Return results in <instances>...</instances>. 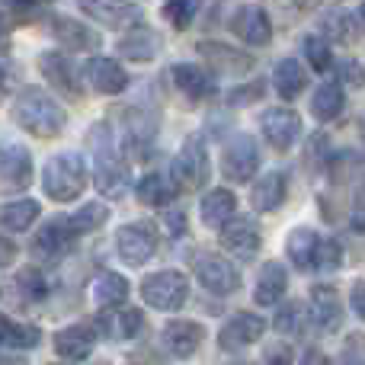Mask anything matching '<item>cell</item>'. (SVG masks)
I'll use <instances>...</instances> for the list:
<instances>
[{
	"mask_svg": "<svg viewBox=\"0 0 365 365\" xmlns=\"http://www.w3.org/2000/svg\"><path fill=\"white\" fill-rule=\"evenodd\" d=\"M13 122L32 138H55L68 125V113L58 106L55 96H48L38 87H26L13 100Z\"/></svg>",
	"mask_w": 365,
	"mask_h": 365,
	"instance_id": "cell-1",
	"label": "cell"
},
{
	"mask_svg": "<svg viewBox=\"0 0 365 365\" xmlns=\"http://www.w3.org/2000/svg\"><path fill=\"white\" fill-rule=\"evenodd\" d=\"M90 151H93V182L103 195L109 199H122L128 192V164L122 160L119 148H115V138L109 132V125H96L90 128L87 135Z\"/></svg>",
	"mask_w": 365,
	"mask_h": 365,
	"instance_id": "cell-2",
	"label": "cell"
},
{
	"mask_svg": "<svg viewBox=\"0 0 365 365\" xmlns=\"http://www.w3.org/2000/svg\"><path fill=\"white\" fill-rule=\"evenodd\" d=\"M87 164L77 151H64L48 158L42 170V189L51 202H74L87 189Z\"/></svg>",
	"mask_w": 365,
	"mask_h": 365,
	"instance_id": "cell-3",
	"label": "cell"
},
{
	"mask_svg": "<svg viewBox=\"0 0 365 365\" xmlns=\"http://www.w3.org/2000/svg\"><path fill=\"white\" fill-rule=\"evenodd\" d=\"M189 298V279L177 269H160L141 282V302L154 311H180Z\"/></svg>",
	"mask_w": 365,
	"mask_h": 365,
	"instance_id": "cell-4",
	"label": "cell"
},
{
	"mask_svg": "<svg viewBox=\"0 0 365 365\" xmlns=\"http://www.w3.org/2000/svg\"><path fill=\"white\" fill-rule=\"evenodd\" d=\"M192 272H195V279H199L202 289H208L212 295H231V292L240 289L237 266H234L227 257H221V253H208V250L195 253Z\"/></svg>",
	"mask_w": 365,
	"mask_h": 365,
	"instance_id": "cell-5",
	"label": "cell"
},
{
	"mask_svg": "<svg viewBox=\"0 0 365 365\" xmlns=\"http://www.w3.org/2000/svg\"><path fill=\"white\" fill-rule=\"evenodd\" d=\"M259 170V148L247 132H237L227 138L225 154H221V173L231 182H247Z\"/></svg>",
	"mask_w": 365,
	"mask_h": 365,
	"instance_id": "cell-6",
	"label": "cell"
},
{
	"mask_svg": "<svg viewBox=\"0 0 365 365\" xmlns=\"http://www.w3.org/2000/svg\"><path fill=\"white\" fill-rule=\"evenodd\" d=\"M154 250H158V231L148 221L122 225L119 234H115V253L128 266H145L154 257Z\"/></svg>",
	"mask_w": 365,
	"mask_h": 365,
	"instance_id": "cell-7",
	"label": "cell"
},
{
	"mask_svg": "<svg viewBox=\"0 0 365 365\" xmlns=\"http://www.w3.org/2000/svg\"><path fill=\"white\" fill-rule=\"evenodd\" d=\"M212 164H208V151L202 138H186L182 148L173 158V182L186 189H202L208 182Z\"/></svg>",
	"mask_w": 365,
	"mask_h": 365,
	"instance_id": "cell-8",
	"label": "cell"
},
{
	"mask_svg": "<svg viewBox=\"0 0 365 365\" xmlns=\"http://www.w3.org/2000/svg\"><path fill=\"white\" fill-rule=\"evenodd\" d=\"M259 132H263V138L269 141L276 151H292L295 141L302 138V119H298V113L289 106L266 109V113L259 115Z\"/></svg>",
	"mask_w": 365,
	"mask_h": 365,
	"instance_id": "cell-9",
	"label": "cell"
},
{
	"mask_svg": "<svg viewBox=\"0 0 365 365\" xmlns=\"http://www.w3.org/2000/svg\"><path fill=\"white\" fill-rule=\"evenodd\" d=\"M32 182V154L23 145H0V195L23 192Z\"/></svg>",
	"mask_w": 365,
	"mask_h": 365,
	"instance_id": "cell-10",
	"label": "cell"
},
{
	"mask_svg": "<svg viewBox=\"0 0 365 365\" xmlns=\"http://www.w3.org/2000/svg\"><path fill=\"white\" fill-rule=\"evenodd\" d=\"M304 311H308L311 327H317L321 334H334L343 321L340 292H336L334 285H314V289H311V304Z\"/></svg>",
	"mask_w": 365,
	"mask_h": 365,
	"instance_id": "cell-11",
	"label": "cell"
},
{
	"mask_svg": "<svg viewBox=\"0 0 365 365\" xmlns=\"http://www.w3.org/2000/svg\"><path fill=\"white\" fill-rule=\"evenodd\" d=\"M266 330V321L259 314H247V311H240V314H234L231 321L221 327L218 334V346L225 349V353H240V349L253 346V343L263 336Z\"/></svg>",
	"mask_w": 365,
	"mask_h": 365,
	"instance_id": "cell-12",
	"label": "cell"
},
{
	"mask_svg": "<svg viewBox=\"0 0 365 365\" xmlns=\"http://www.w3.org/2000/svg\"><path fill=\"white\" fill-rule=\"evenodd\" d=\"M221 247L234 253L237 259H253L259 253V227L250 218H237L234 215L225 227H221Z\"/></svg>",
	"mask_w": 365,
	"mask_h": 365,
	"instance_id": "cell-13",
	"label": "cell"
},
{
	"mask_svg": "<svg viewBox=\"0 0 365 365\" xmlns=\"http://www.w3.org/2000/svg\"><path fill=\"white\" fill-rule=\"evenodd\" d=\"M231 29H234V36L247 45H266L272 38V23L259 4L237 6V13H234V19H231Z\"/></svg>",
	"mask_w": 365,
	"mask_h": 365,
	"instance_id": "cell-14",
	"label": "cell"
},
{
	"mask_svg": "<svg viewBox=\"0 0 365 365\" xmlns=\"http://www.w3.org/2000/svg\"><path fill=\"white\" fill-rule=\"evenodd\" d=\"M170 81L173 87L180 90L186 100L199 103V100H208V96H215V77L212 71L199 68V64H189V61H180L170 68Z\"/></svg>",
	"mask_w": 365,
	"mask_h": 365,
	"instance_id": "cell-15",
	"label": "cell"
},
{
	"mask_svg": "<svg viewBox=\"0 0 365 365\" xmlns=\"http://www.w3.org/2000/svg\"><path fill=\"white\" fill-rule=\"evenodd\" d=\"M83 77H87V83L96 93H106V96H115L128 87L125 68L119 61H113V58H90L83 64Z\"/></svg>",
	"mask_w": 365,
	"mask_h": 365,
	"instance_id": "cell-16",
	"label": "cell"
},
{
	"mask_svg": "<svg viewBox=\"0 0 365 365\" xmlns=\"http://www.w3.org/2000/svg\"><path fill=\"white\" fill-rule=\"evenodd\" d=\"M38 68H42L45 81L58 90V93L77 100L81 96V74L74 71V64L68 61V55H58V51H48V55L38 58Z\"/></svg>",
	"mask_w": 365,
	"mask_h": 365,
	"instance_id": "cell-17",
	"label": "cell"
},
{
	"mask_svg": "<svg viewBox=\"0 0 365 365\" xmlns=\"http://www.w3.org/2000/svg\"><path fill=\"white\" fill-rule=\"evenodd\" d=\"M71 244H74V234L68 231L64 218H51L48 225H42L38 234L32 237V253H36L38 259H61L64 253L71 250Z\"/></svg>",
	"mask_w": 365,
	"mask_h": 365,
	"instance_id": "cell-18",
	"label": "cell"
},
{
	"mask_svg": "<svg viewBox=\"0 0 365 365\" xmlns=\"http://www.w3.org/2000/svg\"><path fill=\"white\" fill-rule=\"evenodd\" d=\"M93 346H96V334L87 327V324H71V327H64L55 334V353L68 362L90 359Z\"/></svg>",
	"mask_w": 365,
	"mask_h": 365,
	"instance_id": "cell-19",
	"label": "cell"
},
{
	"mask_svg": "<svg viewBox=\"0 0 365 365\" xmlns=\"http://www.w3.org/2000/svg\"><path fill=\"white\" fill-rule=\"evenodd\" d=\"M202 343H205V327L195 321H170L164 327V346L177 359H189Z\"/></svg>",
	"mask_w": 365,
	"mask_h": 365,
	"instance_id": "cell-20",
	"label": "cell"
},
{
	"mask_svg": "<svg viewBox=\"0 0 365 365\" xmlns=\"http://www.w3.org/2000/svg\"><path fill=\"white\" fill-rule=\"evenodd\" d=\"M51 32H55L58 45L68 48V51H93V48H100V32H93L87 23H81V19L58 16L55 26H51Z\"/></svg>",
	"mask_w": 365,
	"mask_h": 365,
	"instance_id": "cell-21",
	"label": "cell"
},
{
	"mask_svg": "<svg viewBox=\"0 0 365 365\" xmlns=\"http://www.w3.org/2000/svg\"><path fill=\"white\" fill-rule=\"evenodd\" d=\"M285 289H289V272H285L282 263L269 259V263L259 266L257 289H253L257 304H279V302H282V295H285Z\"/></svg>",
	"mask_w": 365,
	"mask_h": 365,
	"instance_id": "cell-22",
	"label": "cell"
},
{
	"mask_svg": "<svg viewBox=\"0 0 365 365\" xmlns=\"http://www.w3.org/2000/svg\"><path fill=\"white\" fill-rule=\"evenodd\" d=\"M234 212H237V199H234L231 189H212V192L202 199L199 205V218L205 227H215V231H221V227L227 225V221L234 218Z\"/></svg>",
	"mask_w": 365,
	"mask_h": 365,
	"instance_id": "cell-23",
	"label": "cell"
},
{
	"mask_svg": "<svg viewBox=\"0 0 365 365\" xmlns=\"http://www.w3.org/2000/svg\"><path fill=\"white\" fill-rule=\"evenodd\" d=\"M285 192H289V180H285V173L272 170L266 173V177H259L253 182V192H250V202L257 212H276V208H282L285 202Z\"/></svg>",
	"mask_w": 365,
	"mask_h": 365,
	"instance_id": "cell-24",
	"label": "cell"
},
{
	"mask_svg": "<svg viewBox=\"0 0 365 365\" xmlns=\"http://www.w3.org/2000/svg\"><path fill=\"white\" fill-rule=\"evenodd\" d=\"M138 192V202L141 205H151V208H160V205H170L177 199L180 186L173 182V177H164V173H145L135 186Z\"/></svg>",
	"mask_w": 365,
	"mask_h": 365,
	"instance_id": "cell-25",
	"label": "cell"
},
{
	"mask_svg": "<svg viewBox=\"0 0 365 365\" xmlns=\"http://www.w3.org/2000/svg\"><path fill=\"white\" fill-rule=\"evenodd\" d=\"M38 215H42V205H38L36 199L4 202V205H0V227H6V231H13V234H23L36 225Z\"/></svg>",
	"mask_w": 365,
	"mask_h": 365,
	"instance_id": "cell-26",
	"label": "cell"
},
{
	"mask_svg": "<svg viewBox=\"0 0 365 365\" xmlns=\"http://www.w3.org/2000/svg\"><path fill=\"white\" fill-rule=\"evenodd\" d=\"M158 48H160V38H158V32L148 29V26H135L119 42V55L128 58V61H151V58L158 55Z\"/></svg>",
	"mask_w": 365,
	"mask_h": 365,
	"instance_id": "cell-27",
	"label": "cell"
},
{
	"mask_svg": "<svg viewBox=\"0 0 365 365\" xmlns=\"http://www.w3.org/2000/svg\"><path fill=\"white\" fill-rule=\"evenodd\" d=\"M272 87H276V93L282 96V100H295V96L308 87V71H304V64H298L295 58L279 61L276 71H272Z\"/></svg>",
	"mask_w": 365,
	"mask_h": 365,
	"instance_id": "cell-28",
	"label": "cell"
},
{
	"mask_svg": "<svg viewBox=\"0 0 365 365\" xmlns=\"http://www.w3.org/2000/svg\"><path fill=\"white\" fill-rule=\"evenodd\" d=\"M128 279L119 276V272H100V276L93 279V289H90V295H93V302L100 304V308H119V304H125L128 298Z\"/></svg>",
	"mask_w": 365,
	"mask_h": 365,
	"instance_id": "cell-29",
	"label": "cell"
},
{
	"mask_svg": "<svg viewBox=\"0 0 365 365\" xmlns=\"http://www.w3.org/2000/svg\"><path fill=\"white\" fill-rule=\"evenodd\" d=\"M317 244H321V237H317L311 227H295V231L289 234V240H285V253H289V259L298 269H314Z\"/></svg>",
	"mask_w": 365,
	"mask_h": 365,
	"instance_id": "cell-30",
	"label": "cell"
},
{
	"mask_svg": "<svg viewBox=\"0 0 365 365\" xmlns=\"http://www.w3.org/2000/svg\"><path fill=\"white\" fill-rule=\"evenodd\" d=\"M343 106H346V100H343L340 83L327 81L314 90V96H311V115H314L317 122H334L336 115L343 113Z\"/></svg>",
	"mask_w": 365,
	"mask_h": 365,
	"instance_id": "cell-31",
	"label": "cell"
},
{
	"mask_svg": "<svg viewBox=\"0 0 365 365\" xmlns=\"http://www.w3.org/2000/svg\"><path fill=\"white\" fill-rule=\"evenodd\" d=\"M103 327L113 340H135L145 330V314L138 308H119L109 317H103Z\"/></svg>",
	"mask_w": 365,
	"mask_h": 365,
	"instance_id": "cell-32",
	"label": "cell"
},
{
	"mask_svg": "<svg viewBox=\"0 0 365 365\" xmlns=\"http://www.w3.org/2000/svg\"><path fill=\"white\" fill-rule=\"evenodd\" d=\"M106 221H109V208L103 205V202H87V205L77 208L74 215H68V218H64V225H68V231L74 234V240H77L81 234L96 231V227H103Z\"/></svg>",
	"mask_w": 365,
	"mask_h": 365,
	"instance_id": "cell-33",
	"label": "cell"
},
{
	"mask_svg": "<svg viewBox=\"0 0 365 365\" xmlns=\"http://www.w3.org/2000/svg\"><path fill=\"white\" fill-rule=\"evenodd\" d=\"M81 10L87 13V16L100 19V23L119 29V26L132 23L135 13H138V6H135V4H81Z\"/></svg>",
	"mask_w": 365,
	"mask_h": 365,
	"instance_id": "cell-34",
	"label": "cell"
},
{
	"mask_svg": "<svg viewBox=\"0 0 365 365\" xmlns=\"http://www.w3.org/2000/svg\"><path fill=\"white\" fill-rule=\"evenodd\" d=\"M199 51L208 58L212 64H218V68H225V71H247L253 64V58L250 55H244V51H234V48H227V45H212V42H205V45H199Z\"/></svg>",
	"mask_w": 365,
	"mask_h": 365,
	"instance_id": "cell-35",
	"label": "cell"
},
{
	"mask_svg": "<svg viewBox=\"0 0 365 365\" xmlns=\"http://www.w3.org/2000/svg\"><path fill=\"white\" fill-rule=\"evenodd\" d=\"M16 292L26 298V302H42V298L48 295V282H45V276L38 269L26 266V269H19V276H16Z\"/></svg>",
	"mask_w": 365,
	"mask_h": 365,
	"instance_id": "cell-36",
	"label": "cell"
},
{
	"mask_svg": "<svg viewBox=\"0 0 365 365\" xmlns=\"http://www.w3.org/2000/svg\"><path fill=\"white\" fill-rule=\"evenodd\" d=\"M304 324H308V311H304V304H298V302L279 304V314H276L279 330H285V334H302Z\"/></svg>",
	"mask_w": 365,
	"mask_h": 365,
	"instance_id": "cell-37",
	"label": "cell"
},
{
	"mask_svg": "<svg viewBox=\"0 0 365 365\" xmlns=\"http://www.w3.org/2000/svg\"><path fill=\"white\" fill-rule=\"evenodd\" d=\"M304 55H308V64L314 71H327L330 64H334V51H330V42L324 36L304 38Z\"/></svg>",
	"mask_w": 365,
	"mask_h": 365,
	"instance_id": "cell-38",
	"label": "cell"
},
{
	"mask_svg": "<svg viewBox=\"0 0 365 365\" xmlns=\"http://www.w3.org/2000/svg\"><path fill=\"white\" fill-rule=\"evenodd\" d=\"M199 13V6L189 4V0H173V4H164V16L173 23V29H189Z\"/></svg>",
	"mask_w": 365,
	"mask_h": 365,
	"instance_id": "cell-39",
	"label": "cell"
},
{
	"mask_svg": "<svg viewBox=\"0 0 365 365\" xmlns=\"http://www.w3.org/2000/svg\"><path fill=\"white\" fill-rule=\"evenodd\" d=\"M340 263H343L340 244H336V240H321V244H317V253H314V269L334 272Z\"/></svg>",
	"mask_w": 365,
	"mask_h": 365,
	"instance_id": "cell-40",
	"label": "cell"
},
{
	"mask_svg": "<svg viewBox=\"0 0 365 365\" xmlns=\"http://www.w3.org/2000/svg\"><path fill=\"white\" fill-rule=\"evenodd\" d=\"M324 29H327V36H334L336 42H349V38H353V19L343 10H330Z\"/></svg>",
	"mask_w": 365,
	"mask_h": 365,
	"instance_id": "cell-41",
	"label": "cell"
},
{
	"mask_svg": "<svg viewBox=\"0 0 365 365\" xmlns=\"http://www.w3.org/2000/svg\"><path fill=\"white\" fill-rule=\"evenodd\" d=\"M42 340V330L36 324H16L10 336V349H36Z\"/></svg>",
	"mask_w": 365,
	"mask_h": 365,
	"instance_id": "cell-42",
	"label": "cell"
},
{
	"mask_svg": "<svg viewBox=\"0 0 365 365\" xmlns=\"http://www.w3.org/2000/svg\"><path fill=\"white\" fill-rule=\"evenodd\" d=\"M336 74H340V83H346V87H362L365 83V68L356 58H346V61L336 64Z\"/></svg>",
	"mask_w": 365,
	"mask_h": 365,
	"instance_id": "cell-43",
	"label": "cell"
},
{
	"mask_svg": "<svg viewBox=\"0 0 365 365\" xmlns=\"http://www.w3.org/2000/svg\"><path fill=\"white\" fill-rule=\"evenodd\" d=\"M259 365H292V346L289 343H272L263 353V362Z\"/></svg>",
	"mask_w": 365,
	"mask_h": 365,
	"instance_id": "cell-44",
	"label": "cell"
},
{
	"mask_svg": "<svg viewBox=\"0 0 365 365\" xmlns=\"http://www.w3.org/2000/svg\"><path fill=\"white\" fill-rule=\"evenodd\" d=\"M164 225H167V234H170V237H182V234H186V215L173 208V212L164 215Z\"/></svg>",
	"mask_w": 365,
	"mask_h": 365,
	"instance_id": "cell-45",
	"label": "cell"
},
{
	"mask_svg": "<svg viewBox=\"0 0 365 365\" xmlns=\"http://www.w3.org/2000/svg\"><path fill=\"white\" fill-rule=\"evenodd\" d=\"M349 304H353V311L365 321V279L353 285V295H349Z\"/></svg>",
	"mask_w": 365,
	"mask_h": 365,
	"instance_id": "cell-46",
	"label": "cell"
},
{
	"mask_svg": "<svg viewBox=\"0 0 365 365\" xmlns=\"http://www.w3.org/2000/svg\"><path fill=\"white\" fill-rule=\"evenodd\" d=\"M349 221H353L356 231H365V189L356 195V205H353V215H349Z\"/></svg>",
	"mask_w": 365,
	"mask_h": 365,
	"instance_id": "cell-47",
	"label": "cell"
},
{
	"mask_svg": "<svg viewBox=\"0 0 365 365\" xmlns=\"http://www.w3.org/2000/svg\"><path fill=\"white\" fill-rule=\"evenodd\" d=\"M13 259H16V244H13V240H6L4 234H0V269L13 266Z\"/></svg>",
	"mask_w": 365,
	"mask_h": 365,
	"instance_id": "cell-48",
	"label": "cell"
},
{
	"mask_svg": "<svg viewBox=\"0 0 365 365\" xmlns=\"http://www.w3.org/2000/svg\"><path fill=\"white\" fill-rule=\"evenodd\" d=\"M13 327H16V321H10V317H6V314H0V346H10Z\"/></svg>",
	"mask_w": 365,
	"mask_h": 365,
	"instance_id": "cell-49",
	"label": "cell"
},
{
	"mask_svg": "<svg viewBox=\"0 0 365 365\" xmlns=\"http://www.w3.org/2000/svg\"><path fill=\"white\" fill-rule=\"evenodd\" d=\"M302 365H334V362H330L324 353H317V349H311V353H304Z\"/></svg>",
	"mask_w": 365,
	"mask_h": 365,
	"instance_id": "cell-50",
	"label": "cell"
},
{
	"mask_svg": "<svg viewBox=\"0 0 365 365\" xmlns=\"http://www.w3.org/2000/svg\"><path fill=\"white\" fill-rule=\"evenodd\" d=\"M263 87H250V90H234L231 93V103H250V96H257Z\"/></svg>",
	"mask_w": 365,
	"mask_h": 365,
	"instance_id": "cell-51",
	"label": "cell"
},
{
	"mask_svg": "<svg viewBox=\"0 0 365 365\" xmlns=\"http://www.w3.org/2000/svg\"><path fill=\"white\" fill-rule=\"evenodd\" d=\"M4 93H6V74H4V68H0V100H4Z\"/></svg>",
	"mask_w": 365,
	"mask_h": 365,
	"instance_id": "cell-52",
	"label": "cell"
},
{
	"mask_svg": "<svg viewBox=\"0 0 365 365\" xmlns=\"http://www.w3.org/2000/svg\"><path fill=\"white\" fill-rule=\"evenodd\" d=\"M359 13H362V19H365V4H362V6H359Z\"/></svg>",
	"mask_w": 365,
	"mask_h": 365,
	"instance_id": "cell-53",
	"label": "cell"
},
{
	"mask_svg": "<svg viewBox=\"0 0 365 365\" xmlns=\"http://www.w3.org/2000/svg\"><path fill=\"white\" fill-rule=\"evenodd\" d=\"M51 365H61V362H51Z\"/></svg>",
	"mask_w": 365,
	"mask_h": 365,
	"instance_id": "cell-54",
	"label": "cell"
},
{
	"mask_svg": "<svg viewBox=\"0 0 365 365\" xmlns=\"http://www.w3.org/2000/svg\"><path fill=\"white\" fill-rule=\"evenodd\" d=\"M103 365H106V362H103Z\"/></svg>",
	"mask_w": 365,
	"mask_h": 365,
	"instance_id": "cell-55",
	"label": "cell"
}]
</instances>
